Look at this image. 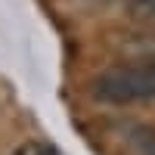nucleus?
<instances>
[{"instance_id": "obj_1", "label": "nucleus", "mask_w": 155, "mask_h": 155, "mask_svg": "<svg viewBox=\"0 0 155 155\" xmlns=\"http://www.w3.org/2000/svg\"><path fill=\"white\" fill-rule=\"evenodd\" d=\"M93 96L109 106H130V102L155 99V59L115 65L102 71L93 84Z\"/></svg>"}, {"instance_id": "obj_2", "label": "nucleus", "mask_w": 155, "mask_h": 155, "mask_svg": "<svg viewBox=\"0 0 155 155\" xmlns=\"http://www.w3.org/2000/svg\"><path fill=\"white\" fill-rule=\"evenodd\" d=\"M134 9H140V12H149V16H155V0H127Z\"/></svg>"}, {"instance_id": "obj_3", "label": "nucleus", "mask_w": 155, "mask_h": 155, "mask_svg": "<svg viewBox=\"0 0 155 155\" xmlns=\"http://www.w3.org/2000/svg\"><path fill=\"white\" fill-rule=\"evenodd\" d=\"M146 155H155V149H149V152H146Z\"/></svg>"}]
</instances>
